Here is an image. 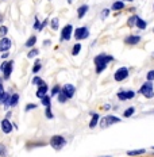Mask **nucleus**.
<instances>
[{
	"label": "nucleus",
	"instance_id": "1",
	"mask_svg": "<svg viewBox=\"0 0 154 157\" xmlns=\"http://www.w3.org/2000/svg\"><path fill=\"white\" fill-rule=\"evenodd\" d=\"M114 61V56L111 54H106V53H101V54H97L95 57L93 63H95V67H96V73L100 75L101 72L107 68V65Z\"/></svg>",
	"mask_w": 154,
	"mask_h": 157
},
{
	"label": "nucleus",
	"instance_id": "2",
	"mask_svg": "<svg viewBox=\"0 0 154 157\" xmlns=\"http://www.w3.org/2000/svg\"><path fill=\"white\" fill-rule=\"evenodd\" d=\"M139 94L143 95L147 99H152L154 98V86H153V81H146L143 83L139 88Z\"/></svg>",
	"mask_w": 154,
	"mask_h": 157
},
{
	"label": "nucleus",
	"instance_id": "3",
	"mask_svg": "<svg viewBox=\"0 0 154 157\" xmlns=\"http://www.w3.org/2000/svg\"><path fill=\"white\" fill-rule=\"evenodd\" d=\"M120 122V118L115 117V115H107L100 119V127L101 129H106V127H110L112 125H116V123Z\"/></svg>",
	"mask_w": 154,
	"mask_h": 157
},
{
	"label": "nucleus",
	"instance_id": "4",
	"mask_svg": "<svg viewBox=\"0 0 154 157\" xmlns=\"http://www.w3.org/2000/svg\"><path fill=\"white\" fill-rule=\"evenodd\" d=\"M129 68L126 67H122V68H118L115 75H114V78H115V81H123L126 80L127 77H129Z\"/></svg>",
	"mask_w": 154,
	"mask_h": 157
},
{
	"label": "nucleus",
	"instance_id": "5",
	"mask_svg": "<svg viewBox=\"0 0 154 157\" xmlns=\"http://www.w3.org/2000/svg\"><path fill=\"white\" fill-rule=\"evenodd\" d=\"M12 67H14V61H4V63L2 64V68L0 69L3 71V77L7 80V78H9V76H11L12 73Z\"/></svg>",
	"mask_w": 154,
	"mask_h": 157
},
{
	"label": "nucleus",
	"instance_id": "6",
	"mask_svg": "<svg viewBox=\"0 0 154 157\" xmlns=\"http://www.w3.org/2000/svg\"><path fill=\"white\" fill-rule=\"evenodd\" d=\"M65 144H66V140H65L62 136H53L50 138V145L53 146L54 149H57V150L61 149Z\"/></svg>",
	"mask_w": 154,
	"mask_h": 157
},
{
	"label": "nucleus",
	"instance_id": "7",
	"mask_svg": "<svg viewBox=\"0 0 154 157\" xmlns=\"http://www.w3.org/2000/svg\"><path fill=\"white\" fill-rule=\"evenodd\" d=\"M116 96L120 102H126V100L133 99V98L135 96V92L131 90H123V91H119V92L116 94Z\"/></svg>",
	"mask_w": 154,
	"mask_h": 157
},
{
	"label": "nucleus",
	"instance_id": "8",
	"mask_svg": "<svg viewBox=\"0 0 154 157\" xmlns=\"http://www.w3.org/2000/svg\"><path fill=\"white\" fill-rule=\"evenodd\" d=\"M89 37V30H88V27H77L76 30H74V38L78 39V41H81V39H85Z\"/></svg>",
	"mask_w": 154,
	"mask_h": 157
},
{
	"label": "nucleus",
	"instance_id": "9",
	"mask_svg": "<svg viewBox=\"0 0 154 157\" xmlns=\"http://www.w3.org/2000/svg\"><path fill=\"white\" fill-rule=\"evenodd\" d=\"M73 34V26L72 25H66L64 29L61 30V41H69Z\"/></svg>",
	"mask_w": 154,
	"mask_h": 157
},
{
	"label": "nucleus",
	"instance_id": "10",
	"mask_svg": "<svg viewBox=\"0 0 154 157\" xmlns=\"http://www.w3.org/2000/svg\"><path fill=\"white\" fill-rule=\"evenodd\" d=\"M141 41H142L141 35H134V34H130L124 38V44L129 45V46H135V45H138Z\"/></svg>",
	"mask_w": 154,
	"mask_h": 157
},
{
	"label": "nucleus",
	"instance_id": "11",
	"mask_svg": "<svg viewBox=\"0 0 154 157\" xmlns=\"http://www.w3.org/2000/svg\"><path fill=\"white\" fill-rule=\"evenodd\" d=\"M11 45H12V42H11L9 38H7V37L2 38L0 39V53H6V52H8L9 49H11Z\"/></svg>",
	"mask_w": 154,
	"mask_h": 157
},
{
	"label": "nucleus",
	"instance_id": "12",
	"mask_svg": "<svg viewBox=\"0 0 154 157\" xmlns=\"http://www.w3.org/2000/svg\"><path fill=\"white\" fill-rule=\"evenodd\" d=\"M61 91H62V92H64L65 95H66L68 99H70V98H73V96H74L76 88H74V86H72V84H65V86L61 88Z\"/></svg>",
	"mask_w": 154,
	"mask_h": 157
},
{
	"label": "nucleus",
	"instance_id": "13",
	"mask_svg": "<svg viewBox=\"0 0 154 157\" xmlns=\"http://www.w3.org/2000/svg\"><path fill=\"white\" fill-rule=\"evenodd\" d=\"M2 130H3V133L4 134H9L12 132V123L9 122L7 118L2 121Z\"/></svg>",
	"mask_w": 154,
	"mask_h": 157
},
{
	"label": "nucleus",
	"instance_id": "14",
	"mask_svg": "<svg viewBox=\"0 0 154 157\" xmlns=\"http://www.w3.org/2000/svg\"><path fill=\"white\" fill-rule=\"evenodd\" d=\"M88 10H89V7H88L87 4H83V6H80L77 10V16H78V19H83L85 14L88 12Z\"/></svg>",
	"mask_w": 154,
	"mask_h": 157
},
{
	"label": "nucleus",
	"instance_id": "15",
	"mask_svg": "<svg viewBox=\"0 0 154 157\" xmlns=\"http://www.w3.org/2000/svg\"><path fill=\"white\" fill-rule=\"evenodd\" d=\"M99 122H100L99 114L92 113V119H91V122H89V127H91V129H93V127H96L97 125H99Z\"/></svg>",
	"mask_w": 154,
	"mask_h": 157
},
{
	"label": "nucleus",
	"instance_id": "16",
	"mask_svg": "<svg viewBox=\"0 0 154 157\" xmlns=\"http://www.w3.org/2000/svg\"><path fill=\"white\" fill-rule=\"evenodd\" d=\"M47 92V86H46V83L45 84H42V86H39L38 87V91H37V96L39 98V99H42V98L46 95Z\"/></svg>",
	"mask_w": 154,
	"mask_h": 157
},
{
	"label": "nucleus",
	"instance_id": "17",
	"mask_svg": "<svg viewBox=\"0 0 154 157\" xmlns=\"http://www.w3.org/2000/svg\"><path fill=\"white\" fill-rule=\"evenodd\" d=\"M135 27H137V29H139V30H146V27H147V22H146V21H143L142 18H139V16H138V19H137V23H135Z\"/></svg>",
	"mask_w": 154,
	"mask_h": 157
},
{
	"label": "nucleus",
	"instance_id": "18",
	"mask_svg": "<svg viewBox=\"0 0 154 157\" xmlns=\"http://www.w3.org/2000/svg\"><path fill=\"white\" fill-rule=\"evenodd\" d=\"M112 11H120V10H123L124 8V3H123V0H119V2H115L112 4Z\"/></svg>",
	"mask_w": 154,
	"mask_h": 157
},
{
	"label": "nucleus",
	"instance_id": "19",
	"mask_svg": "<svg viewBox=\"0 0 154 157\" xmlns=\"http://www.w3.org/2000/svg\"><path fill=\"white\" fill-rule=\"evenodd\" d=\"M19 102V95L18 94H12L9 98V107H15Z\"/></svg>",
	"mask_w": 154,
	"mask_h": 157
},
{
	"label": "nucleus",
	"instance_id": "20",
	"mask_svg": "<svg viewBox=\"0 0 154 157\" xmlns=\"http://www.w3.org/2000/svg\"><path fill=\"white\" fill-rule=\"evenodd\" d=\"M137 19H138V15H131L129 19H127V26H129V27H134V26H135V23H137Z\"/></svg>",
	"mask_w": 154,
	"mask_h": 157
},
{
	"label": "nucleus",
	"instance_id": "21",
	"mask_svg": "<svg viewBox=\"0 0 154 157\" xmlns=\"http://www.w3.org/2000/svg\"><path fill=\"white\" fill-rule=\"evenodd\" d=\"M35 42H37V37H35V35H31V37L28 38L27 41H26L24 46H26V48H32V46L35 45Z\"/></svg>",
	"mask_w": 154,
	"mask_h": 157
},
{
	"label": "nucleus",
	"instance_id": "22",
	"mask_svg": "<svg viewBox=\"0 0 154 157\" xmlns=\"http://www.w3.org/2000/svg\"><path fill=\"white\" fill-rule=\"evenodd\" d=\"M146 150L145 149H137V150H129L127 152V156H139V155H145Z\"/></svg>",
	"mask_w": 154,
	"mask_h": 157
},
{
	"label": "nucleus",
	"instance_id": "23",
	"mask_svg": "<svg viewBox=\"0 0 154 157\" xmlns=\"http://www.w3.org/2000/svg\"><path fill=\"white\" fill-rule=\"evenodd\" d=\"M134 113H135V107H129V109L124 110L123 117H124V118H130V117L134 115Z\"/></svg>",
	"mask_w": 154,
	"mask_h": 157
},
{
	"label": "nucleus",
	"instance_id": "24",
	"mask_svg": "<svg viewBox=\"0 0 154 157\" xmlns=\"http://www.w3.org/2000/svg\"><path fill=\"white\" fill-rule=\"evenodd\" d=\"M41 67H42L41 60H37L35 61V64H34V67H32V72H34V73H38V72L41 71Z\"/></svg>",
	"mask_w": 154,
	"mask_h": 157
},
{
	"label": "nucleus",
	"instance_id": "25",
	"mask_svg": "<svg viewBox=\"0 0 154 157\" xmlns=\"http://www.w3.org/2000/svg\"><path fill=\"white\" fill-rule=\"evenodd\" d=\"M81 52V44H74L73 49H72V54L73 56H77L78 53Z\"/></svg>",
	"mask_w": 154,
	"mask_h": 157
},
{
	"label": "nucleus",
	"instance_id": "26",
	"mask_svg": "<svg viewBox=\"0 0 154 157\" xmlns=\"http://www.w3.org/2000/svg\"><path fill=\"white\" fill-rule=\"evenodd\" d=\"M38 54H39V50H38V49H31V50L27 53V57H28V58H34V57H37Z\"/></svg>",
	"mask_w": 154,
	"mask_h": 157
},
{
	"label": "nucleus",
	"instance_id": "27",
	"mask_svg": "<svg viewBox=\"0 0 154 157\" xmlns=\"http://www.w3.org/2000/svg\"><path fill=\"white\" fill-rule=\"evenodd\" d=\"M58 102H60V103L68 102V96H66V95H65L64 92H62V91H61L60 94H58Z\"/></svg>",
	"mask_w": 154,
	"mask_h": 157
},
{
	"label": "nucleus",
	"instance_id": "28",
	"mask_svg": "<svg viewBox=\"0 0 154 157\" xmlns=\"http://www.w3.org/2000/svg\"><path fill=\"white\" fill-rule=\"evenodd\" d=\"M32 84H35V86H42V84H45V81L42 80L41 77H38V76H35L34 78H32Z\"/></svg>",
	"mask_w": 154,
	"mask_h": 157
},
{
	"label": "nucleus",
	"instance_id": "29",
	"mask_svg": "<svg viewBox=\"0 0 154 157\" xmlns=\"http://www.w3.org/2000/svg\"><path fill=\"white\" fill-rule=\"evenodd\" d=\"M41 102H42V104H43V106L49 107V106H50V96H47V95H45V96L41 99Z\"/></svg>",
	"mask_w": 154,
	"mask_h": 157
},
{
	"label": "nucleus",
	"instance_id": "30",
	"mask_svg": "<svg viewBox=\"0 0 154 157\" xmlns=\"http://www.w3.org/2000/svg\"><path fill=\"white\" fill-rule=\"evenodd\" d=\"M50 92H51V96H55V95H58L61 92V87L60 86H54L53 88H51Z\"/></svg>",
	"mask_w": 154,
	"mask_h": 157
},
{
	"label": "nucleus",
	"instance_id": "31",
	"mask_svg": "<svg viewBox=\"0 0 154 157\" xmlns=\"http://www.w3.org/2000/svg\"><path fill=\"white\" fill-rule=\"evenodd\" d=\"M7 33H8V29L6 27V26H0V37L4 38L6 35H7Z\"/></svg>",
	"mask_w": 154,
	"mask_h": 157
},
{
	"label": "nucleus",
	"instance_id": "32",
	"mask_svg": "<svg viewBox=\"0 0 154 157\" xmlns=\"http://www.w3.org/2000/svg\"><path fill=\"white\" fill-rule=\"evenodd\" d=\"M50 27L53 30H57L58 29V18H53V21L50 22Z\"/></svg>",
	"mask_w": 154,
	"mask_h": 157
},
{
	"label": "nucleus",
	"instance_id": "33",
	"mask_svg": "<svg viewBox=\"0 0 154 157\" xmlns=\"http://www.w3.org/2000/svg\"><path fill=\"white\" fill-rule=\"evenodd\" d=\"M45 115H46L47 119H53V113H51V109L50 106L46 107V110H45Z\"/></svg>",
	"mask_w": 154,
	"mask_h": 157
},
{
	"label": "nucleus",
	"instance_id": "34",
	"mask_svg": "<svg viewBox=\"0 0 154 157\" xmlns=\"http://www.w3.org/2000/svg\"><path fill=\"white\" fill-rule=\"evenodd\" d=\"M146 78H147V81H154V69H152V71L147 72Z\"/></svg>",
	"mask_w": 154,
	"mask_h": 157
},
{
	"label": "nucleus",
	"instance_id": "35",
	"mask_svg": "<svg viewBox=\"0 0 154 157\" xmlns=\"http://www.w3.org/2000/svg\"><path fill=\"white\" fill-rule=\"evenodd\" d=\"M0 156H2V157L7 156V149H6V146L3 145V144H0Z\"/></svg>",
	"mask_w": 154,
	"mask_h": 157
},
{
	"label": "nucleus",
	"instance_id": "36",
	"mask_svg": "<svg viewBox=\"0 0 154 157\" xmlns=\"http://www.w3.org/2000/svg\"><path fill=\"white\" fill-rule=\"evenodd\" d=\"M37 109V104H34V103H28L27 106L24 107V111H30V110H35Z\"/></svg>",
	"mask_w": 154,
	"mask_h": 157
},
{
	"label": "nucleus",
	"instance_id": "37",
	"mask_svg": "<svg viewBox=\"0 0 154 157\" xmlns=\"http://www.w3.org/2000/svg\"><path fill=\"white\" fill-rule=\"evenodd\" d=\"M108 14H110V10H108V8L103 10V11H101V19H106L108 16Z\"/></svg>",
	"mask_w": 154,
	"mask_h": 157
},
{
	"label": "nucleus",
	"instance_id": "38",
	"mask_svg": "<svg viewBox=\"0 0 154 157\" xmlns=\"http://www.w3.org/2000/svg\"><path fill=\"white\" fill-rule=\"evenodd\" d=\"M32 27H34L35 30H39V29H41V23H39L38 18H35V21H34V26H32Z\"/></svg>",
	"mask_w": 154,
	"mask_h": 157
},
{
	"label": "nucleus",
	"instance_id": "39",
	"mask_svg": "<svg viewBox=\"0 0 154 157\" xmlns=\"http://www.w3.org/2000/svg\"><path fill=\"white\" fill-rule=\"evenodd\" d=\"M46 23H47V19H45V21L41 23V29H39V30H43V27L46 26Z\"/></svg>",
	"mask_w": 154,
	"mask_h": 157
},
{
	"label": "nucleus",
	"instance_id": "40",
	"mask_svg": "<svg viewBox=\"0 0 154 157\" xmlns=\"http://www.w3.org/2000/svg\"><path fill=\"white\" fill-rule=\"evenodd\" d=\"M7 57H8V52H6V53H3L2 58H7Z\"/></svg>",
	"mask_w": 154,
	"mask_h": 157
},
{
	"label": "nucleus",
	"instance_id": "41",
	"mask_svg": "<svg viewBox=\"0 0 154 157\" xmlns=\"http://www.w3.org/2000/svg\"><path fill=\"white\" fill-rule=\"evenodd\" d=\"M9 117H11V111H8V113H7V115H6V118H7V119H8Z\"/></svg>",
	"mask_w": 154,
	"mask_h": 157
},
{
	"label": "nucleus",
	"instance_id": "42",
	"mask_svg": "<svg viewBox=\"0 0 154 157\" xmlns=\"http://www.w3.org/2000/svg\"><path fill=\"white\" fill-rule=\"evenodd\" d=\"M2 22H3V15L0 14V25H2Z\"/></svg>",
	"mask_w": 154,
	"mask_h": 157
},
{
	"label": "nucleus",
	"instance_id": "43",
	"mask_svg": "<svg viewBox=\"0 0 154 157\" xmlns=\"http://www.w3.org/2000/svg\"><path fill=\"white\" fill-rule=\"evenodd\" d=\"M123 2H134V0H123Z\"/></svg>",
	"mask_w": 154,
	"mask_h": 157
},
{
	"label": "nucleus",
	"instance_id": "44",
	"mask_svg": "<svg viewBox=\"0 0 154 157\" xmlns=\"http://www.w3.org/2000/svg\"><path fill=\"white\" fill-rule=\"evenodd\" d=\"M68 3H72V0H68Z\"/></svg>",
	"mask_w": 154,
	"mask_h": 157
},
{
	"label": "nucleus",
	"instance_id": "45",
	"mask_svg": "<svg viewBox=\"0 0 154 157\" xmlns=\"http://www.w3.org/2000/svg\"><path fill=\"white\" fill-rule=\"evenodd\" d=\"M153 10H154V6H153Z\"/></svg>",
	"mask_w": 154,
	"mask_h": 157
},
{
	"label": "nucleus",
	"instance_id": "46",
	"mask_svg": "<svg viewBox=\"0 0 154 157\" xmlns=\"http://www.w3.org/2000/svg\"><path fill=\"white\" fill-rule=\"evenodd\" d=\"M107 157H111V156H107Z\"/></svg>",
	"mask_w": 154,
	"mask_h": 157
}]
</instances>
